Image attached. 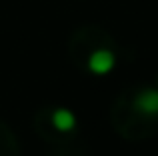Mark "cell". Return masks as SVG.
Here are the masks:
<instances>
[{
  "label": "cell",
  "mask_w": 158,
  "mask_h": 156,
  "mask_svg": "<svg viewBox=\"0 0 158 156\" xmlns=\"http://www.w3.org/2000/svg\"><path fill=\"white\" fill-rule=\"evenodd\" d=\"M88 70L92 72V74H98V76H104L108 72L114 68L116 64V56L112 50H108V48H98V50L90 52L88 56Z\"/></svg>",
  "instance_id": "1"
},
{
  "label": "cell",
  "mask_w": 158,
  "mask_h": 156,
  "mask_svg": "<svg viewBox=\"0 0 158 156\" xmlns=\"http://www.w3.org/2000/svg\"><path fill=\"white\" fill-rule=\"evenodd\" d=\"M134 108L146 116H156L158 114V90L156 88H146L136 94L134 98Z\"/></svg>",
  "instance_id": "2"
},
{
  "label": "cell",
  "mask_w": 158,
  "mask_h": 156,
  "mask_svg": "<svg viewBox=\"0 0 158 156\" xmlns=\"http://www.w3.org/2000/svg\"><path fill=\"white\" fill-rule=\"evenodd\" d=\"M52 126L58 132H70L76 126V116L68 108H56L52 112Z\"/></svg>",
  "instance_id": "3"
}]
</instances>
